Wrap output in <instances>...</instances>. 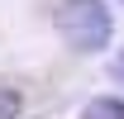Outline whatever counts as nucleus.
Segmentation results:
<instances>
[{"label":"nucleus","mask_w":124,"mask_h":119,"mask_svg":"<svg viewBox=\"0 0 124 119\" xmlns=\"http://www.w3.org/2000/svg\"><path fill=\"white\" fill-rule=\"evenodd\" d=\"M57 33L77 52H100L115 33V19L100 0H62L57 5Z\"/></svg>","instance_id":"obj_1"},{"label":"nucleus","mask_w":124,"mask_h":119,"mask_svg":"<svg viewBox=\"0 0 124 119\" xmlns=\"http://www.w3.org/2000/svg\"><path fill=\"white\" fill-rule=\"evenodd\" d=\"M81 119H124V100H119V95H95Z\"/></svg>","instance_id":"obj_2"},{"label":"nucleus","mask_w":124,"mask_h":119,"mask_svg":"<svg viewBox=\"0 0 124 119\" xmlns=\"http://www.w3.org/2000/svg\"><path fill=\"white\" fill-rule=\"evenodd\" d=\"M15 114H19V95L0 86V119H15Z\"/></svg>","instance_id":"obj_3"},{"label":"nucleus","mask_w":124,"mask_h":119,"mask_svg":"<svg viewBox=\"0 0 124 119\" xmlns=\"http://www.w3.org/2000/svg\"><path fill=\"white\" fill-rule=\"evenodd\" d=\"M110 72H115V81H119V86H124V52H119V57H115V67H110Z\"/></svg>","instance_id":"obj_4"}]
</instances>
